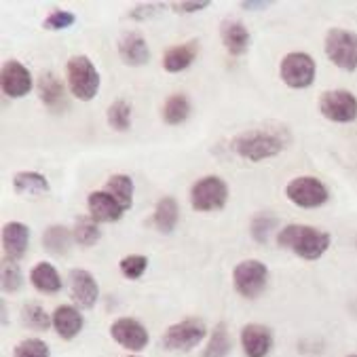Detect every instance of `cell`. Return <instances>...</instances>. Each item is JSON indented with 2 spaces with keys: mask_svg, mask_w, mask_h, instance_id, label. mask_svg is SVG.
<instances>
[{
  "mask_svg": "<svg viewBox=\"0 0 357 357\" xmlns=\"http://www.w3.org/2000/svg\"><path fill=\"white\" fill-rule=\"evenodd\" d=\"M290 131L285 127H266V129H248L237 133L231 139V151L241 159L252 163L277 157L290 146Z\"/></svg>",
  "mask_w": 357,
  "mask_h": 357,
  "instance_id": "cell-1",
  "label": "cell"
},
{
  "mask_svg": "<svg viewBox=\"0 0 357 357\" xmlns=\"http://www.w3.org/2000/svg\"><path fill=\"white\" fill-rule=\"evenodd\" d=\"M277 243L279 248L294 252L303 260H319L328 252L332 237L330 233L309 225H288L277 233Z\"/></svg>",
  "mask_w": 357,
  "mask_h": 357,
  "instance_id": "cell-2",
  "label": "cell"
},
{
  "mask_svg": "<svg viewBox=\"0 0 357 357\" xmlns=\"http://www.w3.org/2000/svg\"><path fill=\"white\" fill-rule=\"evenodd\" d=\"M70 93L81 102H91L100 91V73L87 55H75L66 63Z\"/></svg>",
  "mask_w": 357,
  "mask_h": 357,
  "instance_id": "cell-3",
  "label": "cell"
},
{
  "mask_svg": "<svg viewBox=\"0 0 357 357\" xmlns=\"http://www.w3.org/2000/svg\"><path fill=\"white\" fill-rule=\"evenodd\" d=\"M324 51L328 55V59L344 70V73H353L357 70V34L351 30H342V28H332L326 32V40H324Z\"/></svg>",
  "mask_w": 357,
  "mask_h": 357,
  "instance_id": "cell-4",
  "label": "cell"
},
{
  "mask_svg": "<svg viewBox=\"0 0 357 357\" xmlns=\"http://www.w3.org/2000/svg\"><path fill=\"white\" fill-rule=\"evenodd\" d=\"M281 81L290 89H307L313 85L317 75L315 59L305 51H292L288 53L279 63Z\"/></svg>",
  "mask_w": 357,
  "mask_h": 357,
  "instance_id": "cell-5",
  "label": "cell"
},
{
  "mask_svg": "<svg viewBox=\"0 0 357 357\" xmlns=\"http://www.w3.org/2000/svg\"><path fill=\"white\" fill-rule=\"evenodd\" d=\"M229 201V186L220 176H205L190 186V205L195 211H220Z\"/></svg>",
  "mask_w": 357,
  "mask_h": 357,
  "instance_id": "cell-6",
  "label": "cell"
},
{
  "mask_svg": "<svg viewBox=\"0 0 357 357\" xmlns=\"http://www.w3.org/2000/svg\"><path fill=\"white\" fill-rule=\"evenodd\" d=\"M207 336V326L199 317H188L178 324H172L163 336L161 347L165 351H192Z\"/></svg>",
  "mask_w": 357,
  "mask_h": 357,
  "instance_id": "cell-7",
  "label": "cell"
},
{
  "mask_svg": "<svg viewBox=\"0 0 357 357\" xmlns=\"http://www.w3.org/2000/svg\"><path fill=\"white\" fill-rule=\"evenodd\" d=\"M268 283V268L264 262L250 258V260H241L235 271H233V285L239 296L243 298H258Z\"/></svg>",
  "mask_w": 357,
  "mask_h": 357,
  "instance_id": "cell-8",
  "label": "cell"
},
{
  "mask_svg": "<svg viewBox=\"0 0 357 357\" xmlns=\"http://www.w3.org/2000/svg\"><path fill=\"white\" fill-rule=\"evenodd\" d=\"M285 197L290 199V203H294L303 209H315V207H321L324 203H328L330 190L315 176H298V178L290 180L288 186H285Z\"/></svg>",
  "mask_w": 357,
  "mask_h": 357,
  "instance_id": "cell-9",
  "label": "cell"
},
{
  "mask_svg": "<svg viewBox=\"0 0 357 357\" xmlns=\"http://www.w3.org/2000/svg\"><path fill=\"white\" fill-rule=\"evenodd\" d=\"M319 112L332 123H353L357 119V98L347 89L324 91L319 98Z\"/></svg>",
  "mask_w": 357,
  "mask_h": 357,
  "instance_id": "cell-10",
  "label": "cell"
},
{
  "mask_svg": "<svg viewBox=\"0 0 357 357\" xmlns=\"http://www.w3.org/2000/svg\"><path fill=\"white\" fill-rule=\"evenodd\" d=\"M110 336L114 338L116 344H121L123 349H127L131 353L144 351L151 342V334H149L146 326H142L133 317H119L110 326Z\"/></svg>",
  "mask_w": 357,
  "mask_h": 357,
  "instance_id": "cell-11",
  "label": "cell"
},
{
  "mask_svg": "<svg viewBox=\"0 0 357 357\" xmlns=\"http://www.w3.org/2000/svg\"><path fill=\"white\" fill-rule=\"evenodd\" d=\"M68 290L70 298L79 309H93L100 298V285L85 268H73L68 273Z\"/></svg>",
  "mask_w": 357,
  "mask_h": 357,
  "instance_id": "cell-12",
  "label": "cell"
},
{
  "mask_svg": "<svg viewBox=\"0 0 357 357\" xmlns=\"http://www.w3.org/2000/svg\"><path fill=\"white\" fill-rule=\"evenodd\" d=\"M0 87H3V93L7 98H13V100H20L24 96H28L30 89H32L30 70L17 59L5 61L3 70H0Z\"/></svg>",
  "mask_w": 357,
  "mask_h": 357,
  "instance_id": "cell-13",
  "label": "cell"
},
{
  "mask_svg": "<svg viewBox=\"0 0 357 357\" xmlns=\"http://www.w3.org/2000/svg\"><path fill=\"white\" fill-rule=\"evenodd\" d=\"M87 209H89V218H93L98 225L119 222L123 218V213H125V209L121 207V203L110 192H106L104 188L89 192V197H87Z\"/></svg>",
  "mask_w": 357,
  "mask_h": 357,
  "instance_id": "cell-14",
  "label": "cell"
},
{
  "mask_svg": "<svg viewBox=\"0 0 357 357\" xmlns=\"http://www.w3.org/2000/svg\"><path fill=\"white\" fill-rule=\"evenodd\" d=\"M273 330L262 324H248L241 328V349L245 357H266L273 349Z\"/></svg>",
  "mask_w": 357,
  "mask_h": 357,
  "instance_id": "cell-15",
  "label": "cell"
},
{
  "mask_svg": "<svg viewBox=\"0 0 357 357\" xmlns=\"http://www.w3.org/2000/svg\"><path fill=\"white\" fill-rule=\"evenodd\" d=\"M119 57L125 66H144L151 59V49L146 38L142 36L139 32H125L119 38Z\"/></svg>",
  "mask_w": 357,
  "mask_h": 357,
  "instance_id": "cell-16",
  "label": "cell"
},
{
  "mask_svg": "<svg viewBox=\"0 0 357 357\" xmlns=\"http://www.w3.org/2000/svg\"><path fill=\"white\" fill-rule=\"evenodd\" d=\"M30 241V229L24 222H7L3 227V252L5 260L17 262L26 256Z\"/></svg>",
  "mask_w": 357,
  "mask_h": 357,
  "instance_id": "cell-17",
  "label": "cell"
},
{
  "mask_svg": "<svg viewBox=\"0 0 357 357\" xmlns=\"http://www.w3.org/2000/svg\"><path fill=\"white\" fill-rule=\"evenodd\" d=\"M53 317V330L57 332V336L61 340H73L81 334L83 330V315L75 305H59L55 307V311L51 313Z\"/></svg>",
  "mask_w": 357,
  "mask_h": 357,
  "instance_id": "cell-18",
  "label": "cell"
},
{
  "mask_svg": "<svg viewBox=\"0 0 357 357\" xmlns=\"http://www.w3.org/2000/svg\"><path fill=\"white\" fill-rule=\"evenodd\" d=\"M220 40L225 49L235 57L245 55L250 49V32L239 20H225L220 24Z\"/></svg>",
  "mask_w": 357,
  "mask_h": 357,
  "instance_id": "cell-19",
  "label": "cell"
},
{
  "mask_svg": "<svg viewBox=\"0 0 357 357\" xmlns=\"http://www.w3.org/2000/svg\"><path fill=\"white\" fill-rule=\"evenodd\" d=\"M36 89H38L40 102H43L49 110L59 112L61 108H66V87H63V83H61L53 73H43V75L38 77Z\"/></svg>",
  "mask_w": 357,
  "mask_h": 357,
  "instance_id": "cell-20",
  "label": "cell"
},
{
  "mask_svg": "<svg viewBox=\"0 0 357 357\" xmlns=\"http://www.w3.org/2000/svg\"><path fill=\"white\" fill-rule=\"evenodd\" d=\"M199 55V43L197 40H188L184 45H176V47H169L165 53H163V68L172 75H178L182 70H186L195 57Z\"/></svg>",
  "mask_w": 357,
  "mask_h": 357,
  "instance_id": "cell-21",
  "label": "cell"
},
{
  "mask_svg": "<svg viewBox=\"0 0 357 357\" xmlns=\"http://www.w3.org/2000/svg\"><path fill=\"white\" fill-rule=\"evenodd\" d=\"M30 283L34 285V290H38L43 294H57L61 290V285H63L57 268L51 262L34 264L32 271H30Z\"/></svg>",
  "mask_w": 357,
  "mask_h": 357,
  "instance_id": "cell-22",
  "label": "cell"
},
{
  "mask_svg": "<svg viewBox=\"0 0 357 357\" xmlns=\"http://www.w3.org/2000/svg\"><path fill=\"white\" fill-rule=\"evenodd\" d=\"M178 220H180V205L174 197H163L157 207H155V213H153V222L155 227L169 235L174 233V229L178 227Z\"/></svg>",
  "mask_w": 357,
  "mask_h": 357,
  "instance_id": "cell-23",
  "label": "cell"
},
{
  "mask_svg": "<svg viewBox=\"0 0 357 357\" xmlns=\"http://www.w3.org/2000/svg\"><path fill=\"white\" fill-rule=\"evenodd\" d=\"M75 235L68 227L63 225H51L45 233H43V245L49 254L53 256H63L70 250V243H73Z\"/></svg>",
  "mask_w": 357,
  "mask_h": 357,
  "instance_id": "cell-24",
  "label": "cell"
},
{
  "mask_svg": "<svg viewBox=\"0 0 357 357\" xmlns=\"http://www.w3.org/2000/svg\"><path fill=\"white\" fill-rule=\"evenodd\" d=\"M13 188L17 195H45L49 192V180L38 172H17L13 176Z\"/></svg>",
  "mask_w": 357,
  "mask_h": 357,
  "instance_id": "cell-25",
  "label": "cell"
},
{
  "mask_svg": "<svg viewBox=\"0 0 357 357\" xmlns=\"http://www.w3.org/2000/svg\"><path fill=\"white\" fill-rule=\"evenodd\" d=\"M233 349V340H231V334H229V328L225 321L216 324L209 334V342L203 351V357H229Z\"/></svg>",
  "mask_w": 357,
  "mask_h": 357,
  "instance_id": "cell-26",
  "label": "cell"
},
{
  "mask_svg": "<svg viewBox=\"0 0 357 357\" xmlns=\"http://www.w3.org/2000/svg\"><path fill=\"white\" fill-rule=\"evenodd\" d=\"M104 190L110 192L121 203V207L125 211L131 209V205H133V180L129 176H125V174L110 176L108 182H106V186H104Z\"/></svg>",
  "mask_w": 357,
  "mask_h": 357,
  "instance_id": "cell-27",
  "label": "cell"
},
{
  "mask_svg": "<svg viewBox=\"0 0 357 357\" xmlns=\"http://www.w3.org/2000/svg\"><path fill=\"white\" fill-rule=\"evenodd\" d=\"M190 116V100L184 93H174L163 104V121L167 125H180Z\"/></svg>",
  "mask_w": 357,
  "mask_h": 357,
  "instance_id": "cell-28",
  "label": "cell"
},
{
  "mask_svg": "<svg viewBox=\"0 0 357 357\" xmlns=\"http://www.w3.org/2000/svg\"><path fill=\"white\" fill-rule=\"evenodd\" d=\"M22 324L30 330L36 332H47L49 328H53V317L36 303H28L22 307Z\"/></svg>",
  "mask_w": 357,
  "mask_h": 357,
  "instance_id": "cell-29",
  "label": "cell"
},
{
  "mask_svg": "<svg viewBox=\"0 0 357 357\" xmlns=\"http://www.w3.org/2000/svg\"><path fill=\"white\" fill-rule=\"evenodd\" d=\"M73 235H75V241L81 248H91V245H96L102 239V231H100L98 222L93 218H87V216L77 218Z\"/></svg>",
  "mask_w": 357,
  "mask_h": 357,
  "instance_id": "cell-30",
  "label": "cell"
},
{
  "mask_svg": "<svg viewBox=\"0 0 357 357\" xmlns=\"http://www.w3.org/2000/svg\"><path fill=\"white\" fill-rule=\"evenodd\" d=\"M106 121L114 131H129L131 129V104L125 100H116L106 110Z\"/></svg>",
  "mask_w": 357,
  "mask_h": 357,
  "instance_id": "cell-31",
  "label": "cell"
},
{
  "mask_svg": "<svg viewBox=\"0 0 357 357\" xmlns=\"http://www.w3.org/2000/svg\"><path fill=\"white\" fill-rule=\"evenodd\" d=\"M119 268H121L123 277L135 281V279H139L142 275L146 273V268H149V258H146V256H142V254H129V256L121 258Z\"/></svg>",
  "mask_w": 357,
  "mask_h": 357,
  "instance_id": "cell-32",
  "label": "cell"
},
{
  "mask_svg": "<svg viewBox=\"0 0 357 357\" xmlns=\"http://www.w3.org/2000/svg\"><path fill=\"white\" fill-rule=\"evenodd\" d=\"M24 285V275L17 262L11 260H3V290L7 294H15L22 290Z\"/></svg>",
  "mask_w": 357,
  "mask_h": 357,
  "instance_id": "cell-33",
  "label": "cell"
},
{
  "mask_svg": "<svg viewBox=\"0 0 357 357\" xmlns=\"http://www.w3.org/2000/svg\"><path fill=\"white\" fill-rule=\"evenodd\" d=\"M13 357H51L49 344L40 338H24L15 344Z\"/></svg>",
  "mask_w": 357,
  "mask_h": 357,
  "instance_id": "cell-34",
  "label": "cell"
},
{
  "mask_svg": "<svg viewBox=\"0 0 357 357\" xmlns=\"http://www.w3.org/2000/svg\"><path fill=\"white\" fill-rule=\"evenodd\" d=\"M77 24V15L70 13V11H61V9H55L51 11L45 22H43V28L49 30V32H57V30H68Z\"/></svg>",
  "mask_w": 357,
  "mask_h": 357,
  "instance_id": "cell-35",
  "label": "cell"
},
{
  "mask_svg": "<svg viewBox=\"0 0 357 357\" xmlns=\"http://www.w3.org/2000/svg\"><path fill=\"white\" fill-rule=\"evenodd\" d=\"M277 227V218L268 216V213H260L252 220V237L258 243H266L268 241V233Z\"/></svg>",
  "mask_w": 357,
  "mask_h": 357,
  "instance_id": "cell-36",
  "label": "cell"
},
{
  "mask_svg": "<svg viewBox=\"0 0 357 357\" xmlns=\"http://www.w3.org/2000/svg\"><path fill=\"white\" fill-rule=\"evenodd\" d=\"M176 13H197L209 7V0H180V3L169 5Z\"/></svg>",
  "mask_w": 357,
  "mask_h": 357,
  "instance_id": "cell-37",
  "label": "cell"
},
{
  "mask_svg": "<svg viewBox=\"0 0 357 357\" xmlns=\"http://www.w3.org/2000/svg\"><path fill=\"white\" fill-rule=\"evenodd\" d=\"M157 5H137L135 9H131L129 11V17L133 20V22H146V20H151L153 15H157Z\"/></svg>",
  "mask_w": 357,
  "mask_h": 357,
  "instance_id": "cell-38",
  "label": "cell"
},
{
  "mask_svg": "<svg viewBox=\"0 0 357 357\" xmlns=\"http://www.w3.org/2000/svg\"><path fill=\"white\" fill-rule=\"evenodd\" d=\"M268 5H271L268 0H243L241 9H245V11H264Z\"/></svg>",
  "mask_w": 357,
  "mask_h": 357,
  "instance_id": "cell-39",
  "label": "cell"
},
{
  "mask_svg": "<svg viewBox=\"0 0 357 357\" xmlns=\"http://www.w3.org/2000/svg\"><path fill=\"white\" fill-rule=\"evenodd\" d=\"M125 357H139V355H125Z\"/></svg>",
  "mask_w": 357,
  "mask_h": 357,
  "instance_id": "cell-40",
  "label": "cell"
},
{
  "mask_svg": "<svg viewBox=\"0 0 357 357\" xmlns=\"http://www.w3.org/2000/svg\"><path fill=\"white\" fill-rule=\"evenodd\" d=\"M347 357H357V353H355V355H347Z\"/></svg>",
  "mask_w": 357,
  "mask_h": 357,
  "instance_id": "cell-41",
  "label": "cell"
}]
</instances>
